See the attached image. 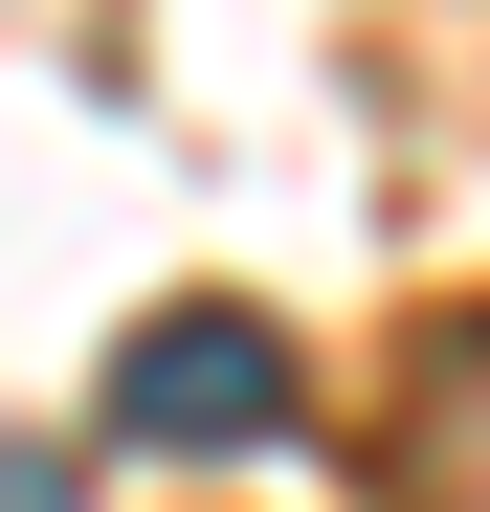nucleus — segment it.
<instances>
[{
	"instance_id": "nucleus-2",
	"label": "nucleus",
	"mask_w": 490,
	"mask_h": 512,
	"mask_svg": "<svg viewBox=\"0 0 490 512\" xmlns=\"http://www.w3.org/2000/svg\"><path fill=\"white\" fill-rule=\"evenodd\" d=\"M379 512H490V312H446L424 379L379 401Z\"/></svg>"
},
{
	"instance_id": "nucleus-1",
	"label": "nucleus",
	"mask_w": 490,
	"mask_h": 512,
	"mask_svg": "<svg viewBox=\"0 0 490 512\" xmlns=\"http://www.w3.org/2000/svg\"><path fill=\"white\" fill-rule=\"evenodd\" d=\"M112 446H156V468H245V446H290V334H268V312H134V357H112Z\"/></svg>"
}]
</instances>
